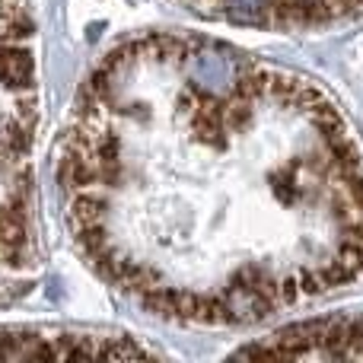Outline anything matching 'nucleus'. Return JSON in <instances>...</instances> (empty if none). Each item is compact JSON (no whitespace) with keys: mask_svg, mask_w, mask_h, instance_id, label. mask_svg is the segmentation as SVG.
<instances>
[{"mask_svg":"<svg viewBox=\"0 0 363 363\" xmlns=\"http://www.w3.org/2000/svg\"><path fill=\"white\" fill-rule=\"evenodd\" d=\"M57 182L77 245L153 313L245 325L363 274V150L325 89L201 35L83 83Z\"/></svg>","mask_w":363,"mask_h":363,"instance_id":"obj_1","label":"nucleus"},{"mask_svg":"<svg viewBox=\"0 0 363 363\" xmlns=\"http://www.w3.org/2000/svg\"><path fill=\"white\" fill-rule=\"evenodd\" d=\"M38 131V32L29 0H0V303L42 277L32 153Z\"/></svg>","mask_w":363,"mask_h":363,"instance_id":"obj_2","label":"nucleus"},{"mask_svg":"<svg viewBox=\"0 0 363 363\" xmlns=\"http://www.w3.org/2000/svg\"><path fill=\"white\" fill-rule=\"evenodd\" d=\"M182 4L201 16L239 26H268V29L322 26L363 13V0H182Z\"/></svg>","mask_w":363,"mask_h":363,"instance_id":"obj_3","label":"nucleus"},{"mask_svg":"<svg viewBox=\"0 0 363 363\" xmlns=\"http://www.w3.org/2000/svg\"><path fill=\"white\" fill-rule=\"evenodd\" d=\"M245 357H313L345 360L363 357V315L357 319H315L268 335L258 345L242 347Z\"/></svg>","mask_w":363,"mask_h":363,"instance_id":"obj_4","label":"nucleus"},{"mask_svg":"<svg viewBox=\"0 0 363 363\" xmlns=\"http://www.w3.org/2000/svg\"><path fill=\"white\" fill-rule=\"evenodd\" d=\"M147 347L121 338L45 332V328H0V360H74V357H147Z\"/></svg>","mask_w":363,"mask_h":363,"instance_id":"obj_5","label":"nucleus"}]
</instances>
